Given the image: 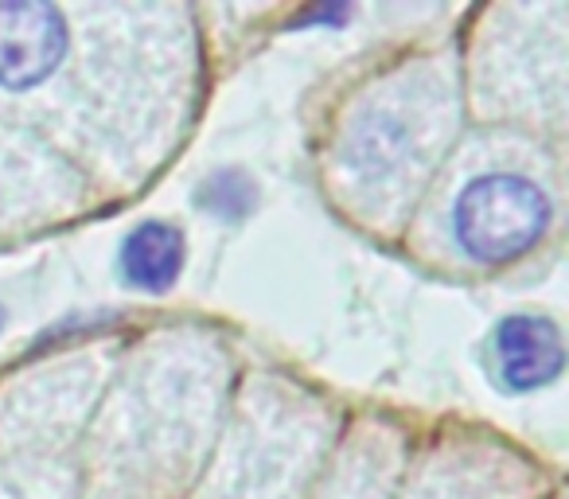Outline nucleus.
<instances>
[{
  "label": "nucleus",
  "instance_id": "7ed1b4c3",
  "mask_svg": "<svg viewBox=\"0 0 569 499\" xmlns=\"http://www.w3.org/2000/svg\"><path fill=\"white\" fill-rule=\"evenodd\" d=\"M465 137V82L449 51H410L359 82L320 152L328 196L375 234H406L413 211Z\"/></svg>",
  "mask_w": 569,
  "mask_h": 499
},
{
  "label": "nucleus",
  "instance_id": "9b49d317",
  "mask_svg": "<svg viewBox=\"0 0 569 499\" xmlns=\"http://www.w3.org/2000/svg\"><path fill=\"white\" fill-rule=\"evenodd\" d=\"M483 367L499 395H538L566 371V340L550 312L519 309L496 320L483 348Z\"/></svg>",
  "mask_w": 569,
  "mask_h": 499
},
{
  "label": "nucleus",
  "instance_id": "0eeeda50",
  "mask_svg": "<svg viewBox=\"0 0 569 499\" xmlns=\"http://www.w3.org/2000/svg\"><path fill=\"white\" fill-rule=\"evenodd\" d=\"M121 351L82 343L0 382V452L79 457Z\"/></svg>",
  "mask_w": 569,
  "mask_h": 499
},
{
  "label": "nucleus",
  "instance_id": "423d86ee",
  "mask_svg": "<svg viewBox=\"0 0 569 499\" xmlns=\"http://www.w3.org/2000/svg\"><path fill=\"white\" fill-rule=\"evenodd\" d=\"M566 4L483 9L460 67L465 106L483 129L566 137Z\"/></svg>",
  "mask_w": 569,
  "mask_h": 499
},
{
  "label": "nucleus",
  "instance_id": "20e7f679",
  "mask_svg": "<svg viewBox=\"0 0 569 499\" xmlns=\"http://www.w3.org/2000/svg\"><path fill=\"white\" fill-rule=\"evenodd\" d=\"M561 222V144L515 129L460 137L421 196L406 242L441 270H507Z\"/></svg>",
  "mask_w": 569,
  "mask_h": 499
},
{
  "label": "nucleus",
  "instance_id": "ddd939ff",
  "mask_svg": "<svg viewBox=\"0 0 569 499\" xmlns=\"http://www.w3.org/2000/svg\"><path fill=\"white\" fill-rule=\"evenodd\" d=\"M0 499H82L79 457L0 452Z\"/></svg>",
  "mask_w": 569,
  "mask_h": 499
},
{
  "label": "nucleus",
  "instance_id": "39448f33",
  "mask_svg": "<svg viewBox=\"0 0 569 499\" xmlns=\"http://www.w3.org/2000/svg\"><path fill=\"white\" fill-rule=\"evenodd\" d=\"M340 437L336 406L281 371L234 387L227 421L188 499H309Z\"/></svg>",
  "mask_w": 569,
  "mask_h": 499
},
{
  "label": "nucleus",
  "instance_id": "f257e3e1",
  "mask_svg": "<svg viewBox=\"0 0 569 499\" xmlns=\"http://www.w3.org/2000/svg\"><path fill=\"white\" fill-rule=\"evenodd\" d=\"M199 102V24L183 4H0V113L98 191H137L172 160Z\"/></svg>",
  "mask_w": 569,
  "mask_h": 499
},
{
  "label": "nucleus",
  "instance_id": "9d476101",
  "mask_svg": "<svg viewBox=\"0 0 569 499\" xmlns=\"http://www.w3.org/2000/svg\"><path fill=\"white\" fill-rule=\"evenodd\" d=\"M410 468V437L390 418L367 413L336 437L309 499H398Z\"/></svg>",
  "mask_w": 569,
  "mask_h": 499
},
{
  "label": "nucleus",
  "instance_id": "1a4fd4ad",
  "mask_svg": "<svg viewBox=\"0 0 569 499\" xmlns=\"http://www.w3.org/2000/svg\"><path fill=\"white\" fill-rule=\"evenodd\" d=\"M94 203V188L59 149L24 121L0 113V238L74 219Z\"/></svg>",
  "mask_w": 569,
  "mask_h": 499
},
{
  "label": "nucleus",
  "instance_id": "f8f14e48",
  "mask_svg": "<svg viewBox=\"0 0 569 499\" xmlns=\"http://www.w3.org/2000/svg\"><path fill=\"white\" fill-rule=\"evenodd\" d=\"M188 266V238L168 219H141L118 246V273L133 293L164 297Z\"/></svg>",
  "mask_w": 569,
  "mask_h": 499
},
{
  "label": "nucleus",
  "instance_id": "4468645a",
  "mask_svg": "<svg viewBox=\"0 0 569 499\" xmlns=\"http://www.w3.org/2000/svg\"><path fill=\"white\" fill-rule=\"evenodd\" d=\"M191 203L214 222H242L258 207V180L242 168H214L203 176L196 191H191Z\"/></svg>",
  "mask_w": 569,
  "mask_h": 499
},
{
  "label": "nucleus",
  "instance_id": "6e6552de",
  "mask_svg": "<svg viewBox=\"0 0 569 499\" xmlns=\"http://www.w3.org/2000/svg\"><path fill=\"white\" fill-rule=\"evenodd\" d=\"M546 476L515 445L480 429H445L410 457L398 499H542Z\"/></svg>",
  "mask_w": 569,
  "mask_h": 499
},
{
  "label": "nucleus",
  "instance_id": "f03ea898",
  "mask_svg": "<svg viewBox=\"0 0 569 499\" xmlns=\"http://www.w3.org/2000/svg\"><path fill=\"white\" fill-rule=\"evenodd\" d=\"M234 351L176 325L118 356L79 441L82 499H188L234 398Z\"/></svg>",
  "mask_w": 569,
  "mask_h": 499
},
{
  "label": "nucleus",
  "instance_id": "2eb2a0df",
  "mask_svg": "<svg viewBox=\"0 0 569 499\" xmlns=\"http://www.w3.org/2000/svg\"><path fill=\"white\" fill-rule=\"evenodd\" d=\"M4 332H9V305L0 301V336H4Z\"/></svg>",
  "mask_w": 569,
  "mask_h": 499
}]
</instances>
